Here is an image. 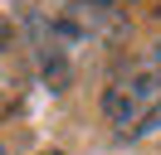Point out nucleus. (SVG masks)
Returning <instances> with one entry per match:
<instances>
[{
  "instance_id": "nucleus-3",
  "label": "nucleus",
  "mask_w": 161,
  "mask_h": 155,
  "mask_svg": "<svg viewBox=\"0 0 161 155\" xmlns=\"http://www.w3.org/2000/svg\"><path fill=\"white\" fill-rule=\"evenodd\" d=\"M30 58H34L30 44L0 19V112L20 107L25 87H30Z\"/></svg>"
},
{
  "instance_id": "nucleus-1",
  "label": "nucleus",
  "mask_w": 161,
  "mask_h": 155,
  "mask_svg": "<svg viewBox=\"0 0 161 155\" xmlns=\"http://www.w3.org/2000/svg\"><path fill=\"white\" fill-rule=\"evenodd\" d=\"M103 39H108V5L69 0V5H54L49 15H34L30 53L39 63V73L49 78V87H69L98 58Z\"/></svg>"
},
{
  "instance_id": "nucleus-2",
  "label": "nucleus",
  "mask_w": 161,
  "mask_h": 155,
  "mask_svg": "<svg viewBox=\"0 0 161 155\" xmlns=\"http://www.w3.org/2000/svg\"><path fill=\"white\" fill-rule=\"evenodd\" d=\"M103 121L117 141H142V136L161 131V39L108 78Z\"/></svg>"
},
{
  "instance_id": "nucleus-5",
  "label": "nucleus",
  "mask_w": 161,
  "mask_h": 155,
  "mask_svg": "<svg viewBox=\"0 0 161 155\" xmlns=\"http://www.w3.org/2000/svg\"><path fill=\"white\" fill-rule=\"evenodd\" d=\"M0 155H5V150H0Z\"/></svg>"
},
{
  "instance_id": "nucleus-4",
  "label": "nucleus",
  "mask_w": 161,
  "mask_h": 155,
  "mask_svg": "<svg viewBox=\"0 0 161 155\" xmlns=\"http://www.w3.org/2000/svg\"><path fill=\"white\" fill-rule=\"evenodd\" d=\"M93 5H108V10H112V5H122V0H93Z\"/></svg>"
}]
</instances>
